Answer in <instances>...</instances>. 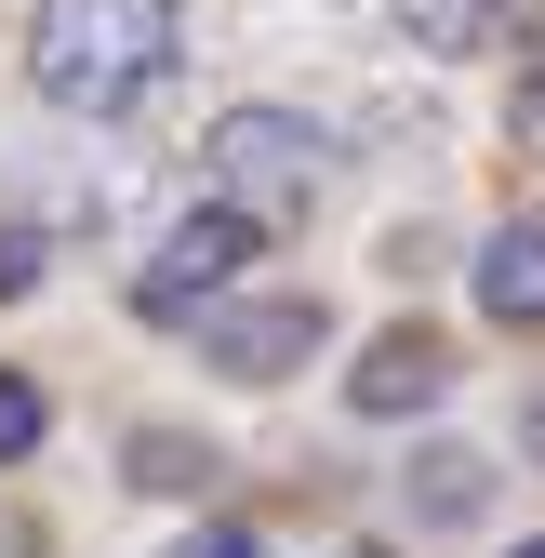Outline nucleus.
<instances>
[{
  "label": "nucleus",
  "instance_id": "f257e3e1",
  "mask_svg": "<svg viewBox=\"0 0 545 558\" xmlns=\"http://www.w3.org/2000/svg\"><path fill=\"white\" fill-rule=\"evenodd\" d=\"M173 66H186V14L173 0H40V27H27V81L53 107H81V120L147 107Z\"/></svg>",
  "mask_w": 545,
  "mask_h": 558
},
{
  "label": "nucleus",
  "instance_id": "f03ea898",
  "mask_svg": "<svg viewBox=\"0 0 545 558\" xmlns=\"http://www.w3.org/2000/svg\"><path fill=\"white\" fill-rule=\"evenodd\" d=\"M214 173L253 227H306L332 199V133L306 107H240V120H214Z\"/></svg>",
  "mask_w": 545,
  "mask_h": 558
},
{
  "label": "nucleus",
  "instance_id": "7ed1b4c3",
  "mask_svg": "<svg viewBox=\"0 0 545 558\" xmlns=\"http://www.w3.org/2000/svg\"><path fill=\"white\" fill-rule=\"evenodd\" d=\"M253 214H240V199H214V214H173L160 240H147V266H133V319H199V306H214L227 293V279L253 266Z\"/></svg>",
  "mask_w": 545,
  "mask_h": 558
},
{
  "label": "nucleus",
  "instance_id": "20e7f679",
  "mask_svg": "<svg viewBox=\"0 0 545 558\" xmlns=\"http://www.w3.org/2000/svg\"><path fill=\"white\" fill-rule=\"evenodd\" d=\"M319 306L306 293H266V306H227V319H199V360H214L227 386H280V373H306L319 360Z\"/></svg>",
  "mask_w": 545,
  "mask_h": 558
},
{
  "label": "nucleus",
  "instance_id": "39448f33",
  "mask_svg": "<svg viewBox=\"0 0 545 558\" xmlns=\"http://www.w3.org/2000/svg\"><path fill=\"white\" fill-rule=\"evenodd\" d=\"M439 386H452V345L399 319V332H373V345H360V373H347V412L399 426V412H439Z\"/></svg>",
  "mask_w": 545,
  "mask_h": 558
},
{
  "label": "nucleus",
  "instance_id": "423d86ee",
  "mask_svg": "<svg viewBox=\"0 0 545 558\" xmlns=\"http://www.w3.org/2000/svg\"><path fill=\"white\" fill-rule=\"evenodd\" d=\"M399 506H413L426 532H465V519L493 506V465L465 452V439H439V452H413V465H399Z\"/></svg>",
  "mask_w": 545,
  "mask_h": 558
},
{
  "label": "nucleus",
  "instance_id": "0eeeda50",
  "mask_svg": "<svg viewBox=\"0 0 545 558\" xmlns=\"http://www.w3.org/2000/svg\"><path fill=\"white\" fill-rule=\"evenodd\" d=\"M480 306L519 319V332H545V227H493V253H480Z\"/></svg>",
  "mask_w": 545,
  "mask_h": 558
},
{
  "label": "nucleus",
  "instance_id": "6e6552de",
  "mask_svg": "<svg viewBox=\"0 0 545 558\" xmlns=\"http://www.w3.org/2000/svg\"><path fill=\"white\" fill-rule=\"evenodd\" d=\"M506 14H532V0H399V27H413L426 53H493Z\"/></svg>",
  "mask_w": 545,
  "mask_h": 558
},
{
  "label": "nucleus",
  "instance_id": "1a4fd4ad",
  "mask_svg": "<svg viewBox=\"0 0 545 558\" xmlns=\"http://www.w3.org/2000/svg\"><path fill=\"white\" fill-rule=\"evenodd\" d=\"M120 478H133V493H199V478H214V439H186V426H133V439H120Z\"/></svg>",
  "mask_w": 545,
  "mask_h": 558
},
{
  "label": "nucleus",
  "instance_id": "9d476101",
  "mask_svg": "<svg viewBox=\"0 0 545 558\" xmlns=\"http://www.w3.org/2000/svg\"><path fill=\"white\" fill-rule=\"evenodd\" d=\"M40 426H53L40 373H0V465H14V452H40Z\"/></svg>",
  "mask_w": 545,
  "mask_h": 558
},
{
  "label": "nucleus",
  "instance_id": "9b49d317",
  "mask_svg": "<svg viewBox=\"0 0 545 558\" xmlns=\"http://www.w3.org/2000/svg\"><path fill=\"white\" fill-rule=\"evenodd\" d=\"M173 558H266V532H240V519H214V532H186Z\"/></svg>",
  "mask_w": 545,
  "mask_h": 558
},
{
  "label": "nucleus",
  "instance_id": "f8f14e48",
  "mask_svg": "<svg viewBox=\"0 0 545 558\" xmlns=\"http://www.w3.org/2000/svg\"><path fill=\"white\" fill-rule=\"evenodd\" d=\"M27 279H40V240H0V306H14Z\"/></svg>",
  "mask_w": 545,
  "mask_h": 558
},
{
  "label": "nucleus",
  "instance_id": "ddd939ff",
  "mask_svg": "<svg viewBox=\"0 0 545 558\" xmlns=\"http://www.w3.org/2000/svg\"><path fill=\"white\" fill-rule=\"evenodd\" d=\"M519 452H532V465H545V386H532V412H519Z\"/></svg>",
  "mask_w": 545,
  "mask_h": 558
},
{
  "label": "nucleus",
  "instance_id": "4468645a",
  "mask_svg": "<svg viewBox=\"0 0 545 558\" xmlns=\"http://www.w3.org/2000/svg\"><path fill=\"white\" fill-rule=\"evenodd\" d=\"M519 558H545V532H532V545H519Z\"/></svg>",
  "mask_w": 545,
  "mask_h": 558
},
{
  "label": "nucleus",
  "instance_id": "2eb2a0df",
  "mask_svg": "<svg viewBox=\"0 0 545 558\" xmlns=\"http://www.w3.org/2000/svg\"><path fill=\"white\" fill-rule=\"evenodd\" d=\"M347 558H386V545H347Z\"/></svg>",
  "mask_w": 545,
  "mask_h": 558
}]
</instances>
